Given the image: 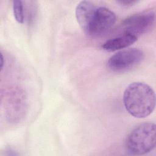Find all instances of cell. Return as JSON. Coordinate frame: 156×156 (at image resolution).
I'll return each mask as SVG.
<instances>
[{"mask_svg": "<svg viewBox=\"0 0 156 156\" xmlns=\"http://www.w3.org/2000/svg\"><path fill=\"white\" fill-rule=\"evenodd\" d=\"M117 2L124 7H132V6L134 5L135 4H136L138 2V1H130V0H121V1H118Z\"/></svg>", "mask_w": 156, "mask_h": 156, "instance_id": "9", "label": "cell"}, {"mask_svg": "<svg viewBox=\"0 0 156 156\" xmlns=\"http://www.w3.org/2000/svg\"><path fill=\"white\" fill-rule=\"evenodd\" d=\"M156 129L153 122H144L135 127L127 136L126 147L133 155H143L155 147Z\"/></svg>", "mask_w": 156, "mask_h": 156, "instance_id": "2", "label": "cell"}, {"mask_svg": "<svg viewBox=\"0 0 156 156\" xmlns=\"http://www.w3.org/2000/svg\"><path fill=\"white\" fill-rule=\"evenodd\" d=\"M97 7L91 1H80L76 8V20L81 28L87 32Z\"/></svg>", "mask_w": 156, "mask_h": 156, "instance_id": "6", "label": "cell"}, {"mask_svg": "<svg viewBox=\"0 0 156 156\" xmlns=\"http://www.w3.org/2000/svg\"><path fill=\"white\" fill-rule=\"evenodd\" d=\"M155 22L153 10H145L126 18L122 24V32L138 38L152 29Z\"/></svg>", "mask_w": 156, "mask_h": 156, "instance_id": "3", "label": "cell"}, {"mask_svg": "<svg viewBox=\"0 0 156 156\" xmlns=\"http://www.w3.org/2000/svg\"><path fill=\"white\" fill-rule=\"evenodd\" d=\"M144 57V52L138 48L122 49L112 55L108 62V67L115 72H124L139 65Z\"/></svg>", "mask_w": 156, "mask_h": 156, "instance_id": "4", "label": "cell"}, {"mask_svg": "<svg viewBox=\"0 0 156 156\" xmlns=\"http://www.w3.org/2000/svg\"><path fill=\"white\" fill-rule=\"evenodd\" d=\"M138 38L128 34L123 33L121 35L107 40L102 46L105 51L108 52L116 51L125 49L134 43Z\"/></svg>", "mask_w": 156, "mask_h": 156, "instance_id": "7", "label": "cell"}, {"mask_svg": "<svg viewBox=\"0 0 156 156\" xmlns=\"http://www.w3.org/2000/svg\"><path fill=\"white\" fill-rule=\"evenodd\" d=\"M123 102L130 115L144 118L151 115L155 108V92L152 87L144 82H132L124 91Z\"/></svg>", "mask_w": 156, "mask_h": 156, "instance_id": "1", "label": "cell"}, {"mask_svg": "<svg viewBox=\"0 0 156 156\" xmlns=\"http://www.w3.org/2000/svg\"><path fill=\"white\" fill-rule=\"evenodd\" d=\"M13 12L16 21L20 24L23 23L24 20V12L23 2L22 1H13Z\"/></svg>", "mask_w": 156, "mask_h": 156, "instance_id": "8", "label": "cell"}, {"mask_svg": "<svg viewBox=\"0 0 156 156\" xmlns=\"http://www.w3.org/2000/svg\"><path fill=\"white\" fill-rule=\"evenodd\" d=\"M116 15L109 9L105 7H97L87 33L98 36L105 33L115 24Z\"/></svg>", "mask_w": 156, "mask_h": 156, "instance_id": "5", "label": "cell"}]
</instances>
